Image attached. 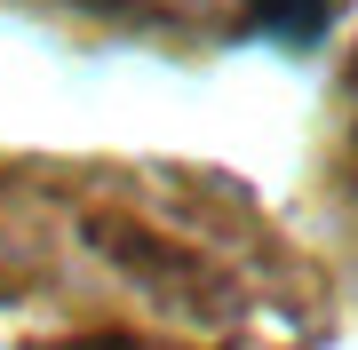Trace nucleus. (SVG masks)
I'll list each match as a JSON object with an SVG mask.
<instances>
[{
    "label": "nucleus",
    "mask_w": 358,
    "mask_h": 350,
    "mask_svg": "<svg viewBox=\"0 0 358 350\" xmlns=\"http://www.w3.org/2000/svg\"><path fill=\"white\" fill-rule=\"evenodd\" d=\"M247 32L271 48H319L327 40V0H247Z\"/></svg>",
    "instance_id": "obj_1"
}]
</instances>
